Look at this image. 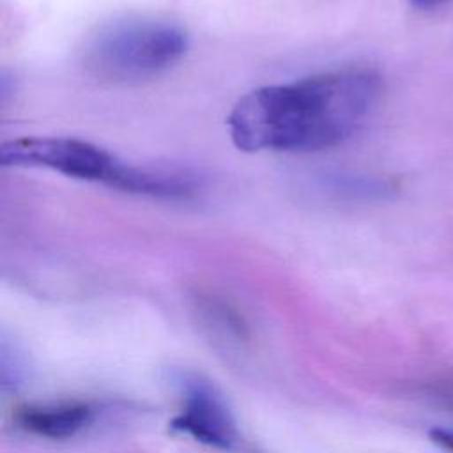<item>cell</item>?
<instances>
[{"label":"cell","mask_w":453,"mask_h":453,"mask_svg":"<svg viewBox=\"0 0 453 453\" xmlns=\"http://www.w3.org/2000/svg\"><path fill=\"white\" fill-rule=\"evenodd\" d=\"M380 76L349 67L258 87L228 115V133L246 152H313L343 143L372 115Z\"/></svg>","instance_id":"cell-1"},{"label":"cell","mask_w":453,"mask_h":453,"mask_svg":"<svg viewBox=\"0 0 453 453\" xmlns=\"http://www.w3.org/2000/svg\"><path fill=\"white\" fill-rule=\"evenodd\" d=\"M173 426L214 448H230L234 441V423L228 411L219 398L200 382H195L188 389L186 407L182 414L173 419Z\"/></svg>","instance_id":"cell-4"},{"label":"cell","mask_w":453,"mask_h":453,"mask_svg":"<svg viewBox=\"0 0 453 453\" xmlns=\"http://www.w3.org/2000/svg\"><path fill=\"white\" fill-rule=\"evenodd\" d=\"M416 7H432V5H439L442 2H448V0H411Z\"/></svg>","instance_id":"cell-7"},{"label":"cell","mask_w":453,"mask_h":453,"mask_svg":"<svg viewBox=\"0 0 453 453\" xmlns=\"http://www.w3.org/2000/svg\"><path fill=\"white\" fill-rule=\"evenodd\" d=\"M430 441L435 442L441 449L453 453V430H446V428H432L428 432Z\"/></svg>","instance_id":"cell-6"},{"label":"cell","mask_w":453,"mask_h":453,"mask_svg":"<svg viewBox=\"0 0 453 453\" xmlns=\"http://www.w3.org/2000/svg\"><path fill=\"white\" fill-rule=\"evenodd\" d=\"M182 27L161 19H127L103 28L85 50V67L99 80L133 83L154 78L188 51Z\"/></svg>","instance_id":"cell-3"},{"label":"cell","mask_w":453,"mask_h":453,"mask_svg":"<svg viewBox=\"0 0 453 453\" xmlns=\"http://www.w3.org/2000/svg\"><path fill=\"white\" fill-rule=\"evenodd\" d=\"M2 166L42 168L71 179L104 184L126 193L179 198L195 189L193 177L180 172L140 168L106 149L69 136H21L0 147Z\"/></svg>","instance_id":"cell-2"},{"label":"cell","mask_w":453,"mask_h":453,"mask_svg":"<svg viewBox=\"0 0 453 453\" xmlns=\"http://www.w3.org/2000/svg\"><path fill=\"white\" fill-rule=\"evenodd\" d=\"M92 411L81 403H65L51 407L25 409L19 414V425L42 437L62 439L71 437L88 425Z\"/></svg>","instance_id":"cell-5"}]
</instances>
